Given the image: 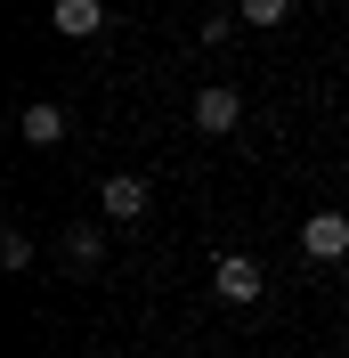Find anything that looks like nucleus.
Instances as JSON below:
<instances>
[{"label": "nucleus", "instance_id": "nucleus-8", "mask_svg": "<svg viewBox=\"0 0 349 358\" xmlns=\"http://www.w3.org/2000/svg\"><path fill=\"white\" fill-rule=\"evenodd\" d=\"M0 261L24 277V268H33V236H24V228H8V236H0Z\"/></svg>", "mask_w": 349, "mask_h": 358}, {"label": "nucleus", "instance_id": "nucleus-9", "mask_svg": "<svg viewBox=\"0 0 349 358\" xmlns=\"http://www.w3.org/2000/svg\"><path fill=\"white\" fill-rule=\"evenodd\" d=\"M292 17V0H244V24H284Z\"/></svg>", "mask_w": 349, "mask_h": 358}, {"label": "nucleus", "instance_id": "nucleus-10", "mask_svg": "<svg viewBox=\"0 0 349 358\" xmlns=\"http://www.w3.org/2000/svg\"><path fill=\"white\" fill-rule=\"evenodd\" d=\"M114 358H122V350H114Z\"/></svg>", "mask_w": 349, "mask_h": 358}, {"label": "nucleus", "instance_id": "nucleus-5", "mask_svg": "<svg viewBox=\"0 0 349 358\" xmlns=\"http://www.w3.org/2000/svg\"><path fill=\"white\" fill-rule=\"evenodd\" d=\"M49 24H57L66 41H98V33H106V0H57Z\"/></svg>", "mask_w": 349, "mask_h": 358}, {"label": "nucleus", "instance_id": "nucleus-1", "mask_svg": "<svg viewBox=\"0 0 349 358\" xmlns=\"http://www.w3.org/2000/svg\"><path fill=\"white\" fill-rule=\"evenodd\" d=\"M147 203H154V187L138 171H106V187H98V212H106L114 228H138L147 220Z\"/></svg>", "mask_w": 349, "mask_h": 358}, {"label": "nucleus", "instance_id": "nucleus-3", "mask_svg": "<svg viewBox=\"0 0 349 358\" xmlns=\"http://www.w3.org/2000/svg\"><path fill=\"white\" fill-rule=\"evenodd\" d=\"M301 252L309 261H349V212H309L301 220Z\"/></svg>", "mask_w": 349, "mask_h": 358}, {"label": "nucleus", "instance_id": "nucleus-7", "mask_svg": "<svg viewBox=\"0 0 349 358\" xmlns=\"http://www.w3.org/2000/svg\"><path fill=\"white\" fill-rule=\"evenodd\" d=\"M98 252H106V228H98V220L66 228V261H73V268H98Z\"/></svg>", "mask_w": 349, "mask_h": 358}, {"label": "nucleus", "instance_id": "nucleus-6", "mask_svg": "<svg viewBox=\"0 0 349 358\" xmlns=\"http://www.w3.org/2000/svg\"><path fill=\"white\" fill-rule=\"evenodd\" d=\"M17 131L33 138V147H57V138H66V106H57V98H33V106L17 114Z\"/></svg>", "mask_w": 349, "mask_h": 358}, {"label": "nucleus", "instance_id": "nucleus-4", "mask_svg": "<svg viewBox=\"0 0 349 358\" xmlns=\"http://www.w3.org/2000/svg\"><path fill=\"white\" fill-rule=\"evenodd\" d=\"M244 122V90H228V82H211V90H195V131H211V138H228Z\"/></svg>", "mask_w": 349, "mask_h": 358}, {"label": "nucleus", "instance_id": "nucleus-2", "mask_svg": "<svg viewBox=\"0 0 349 358\" xmlns=\"http://www.w3.org/2000/svg\"><path fill=\"white\" fill-rule=\"evenodd\" d=\"M211 293H219V301H236V310H252V301L268 293V277H260V261H252V252H219Z\"/></svg>", "mask_w": 349, "mask_h": 358}]
</instances>
